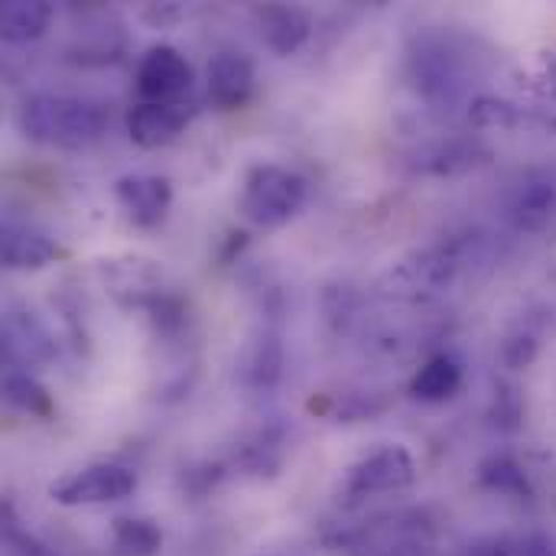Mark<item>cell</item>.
<instances>
[{
    "instance_id": "6",
    "label": "cell",
    "mask_w": 556,
    "mask_h": 556,
    "mask_svg": "<svg viewBox=\"0 0 556 556\" xmlns=\"http://www.w3.org/2000/svg\"><path fill=\"white\" fill-rule=\"evenodd\" d=\"M410 78L417 91L433 104H456L466 91L463 62L440 39H424L410 52Z\"/></svg>"
},
{
    "instance_id": "7",
    "label": "cell",
    "mask_w": 556,
    "mask_h": 556,
    "mask_svg": "<svg viewBox=\"0 0 556 556\" xmlns=\"http://www.w3.org/2000/svg\"><path fill=\"white\" fill-rule=\"evenodd\" d=\"M137 91L153 104H179L192 91V65L173 46H150L137 65Z\"/></svg>"
},
{
    "instance_id": "3",
    "label": "cell",
    "mask_w": 556,
    "mask_h": 556,
    "mask_svg": "<svg viewBox=\"0 0 556 556\" xmlns=\"http://www.w3.org/2000/svg\"><path fill=\"white\" fill-rule=\"evenodd\" d=\"M306 205V179L293 169L264 163L254 166L244 179L241 212L261 228H280L300 215Z\"/></svg>"
},
{
    "instance_id": "17",
    "label": "cell",
    "mask_w": 556,
    "mask_h": 556,
    "mask_svg": "<svg viewBox=\"0 0 556 556\" xmlns=\"http://www.w3.org/2000/svg\"><path fill=\"white\" fill-rule=\"evenodd\" d=\"M283 371V345L277 339V332H261L257 339H251V345L244 349L241 362H238V375L248 388H274L280 381Z\"/></svg>"
},
{
    "instance_id": "22",
    "label": "cell",
    "mask_w": 556,
    "mask_h": 556,
    "mask_svg": "<svg viewBox=\"0 0 556 556\" xmlns=\"http://www.w3.org/2000/svg\"><path fill=\"white\" fill-rule=\"evenodd\" d=\"M3 397L10 407H16L20 414H29V417H49L52 414V397L49 391L26 371L20 368H10L3 375Z\"/></svg>"
},
{
    "instance_id": "12",
    "label": "cell",
    "mask_w": 556,
    "mask_h": 556,
    "mask_svg": "<svg viewBox=\"0 0 556 556\" xmlns=\"http://www.w3.org/2000/svg\"><path fill=\"white\" fill-rule=\"evenodd\" d=\"M189 124V111L182 104H153V101H140L137 108H130L127 114V134L137 147L156 150V147H169L173 140H179V134Z\"/></svg>"
},
{
    "instance_id": "1",
    "label": "cell",
    "mask_w": 556,
    "mask_h": 556,
    "mask_svg": "<svg viewBox=\"0 0 556 556\" xmlns=\"http://www.w3.org/2000/svg\"><path fill=\"white\" fill-rule=\"evenodd\" d=\"M476 261H489V241L482 235H463L391 267L381 290L394 300H427L443 293Z\"/></svg>"
},
{
    "instance_id": "15",
    "label": "cell",
    "mask_w": 556,
    "mask_h": 556,
    "mask_svg": "<svg viewBox=\"0 0 556 556\" xmlns=\"http://www.w3.org/2000/svg\"><path fill=\"white\" fill-rule=\"evenodd\" d=\"M0 254H3V267L10 270H39L59 257V248L36 228H26L20 222H3Z\"/></svg>"
},
{
    "instance_id": "18",
    "label": "cell",
    "mask_w": 556,
    "mask_h": 556,
    "mask_svg": "<svg viewBox=\"0 0 556 556\" xmlns=\"http://www.w3.org/2000/svg\"><path fill=\"white\" fill-rule=\"evenodd\" d=\"M463 388V365L453 355H433L410 381V394L424 404H443Z\"/></svg>"
},
{
    "instance_id": "23",
    "label": "cell",
    "mask_w": 556,
    "mask_h": 556,
    "mask_svg": "<svg viewBox=\"0 0 556 556\" xmlns=\"http://www.w3.org/2000/svg\"><path fill=\"white\" fill-rule=\"evenodd\" d=\"M485 556H556V544L544 534H528L521 541H498Z\"/></svg>"
},
{
    "instance_id": "25",
    "label": "cell",
    "mask_w": 556,
    "mask_h": 556,
    "mask_svg": "<svg viewBox=\"0 0 556 556\" xmlns=\"http://www.w3.org/2000/svg\"><path fill=\"white\" fill-rule=\"evenodd\" d=\"M521 420V401H518V391L511 388H502V394L495 397V424L505 427V430H515Z\"/></svg>"
},
{
    "instance_id": "5",
    "label": "cell",
    "mask_w": 556,
    "mask_h": 556,
    "mask_svg": "<svg viewBox=\"0 0 556 556\" xmlns=\"http://www.w3.org/2000/svg\"><path fill=\"white\" fill-rule=\"evenodd\" d=\"M137 489V479L130 469L117 463H94L78 472H68L65 479L49 485V498L62 508H88V505H111L124 502Z\"/></svg>"
},
{
    "instance_id": "8",
    "label": "cell",
    "mask_w": 556,
    "mask_h": 556,
    "mask_svg": "<svg viewBox=\"0 0 556 556\" xmlns=\"http://www.w3.org/2000/svg\"><path fill=\"white\" fill-rule=\"evenodd\" d=\"M505 215L515 231H544L556 215V179L547 173H528L515 182L505 202Z\"/></svg>"
},
{
    "instance_id": "10",
    "label": "cell",
    "mask_w": 556,
    "mask_h": 556,
    "mask_svg": "<svg viewBox=\"0 0 556 556\" xmlns=\"http://www.w3.org/2000/svg\"><path fill=\"white\" fill-rule=\"evenodd\" d=\"M3 355L16 368L46 365L55 355V342L49 329L36 319V313L10 306L3 313Z\"/></svg>"
},
{
    "instance_id": "14",
    "label": "cell",
    "mask_w": 556,
    "mask_h": 556,
    "mask_svg": "<svg viewBox=\"0 0 556 556\" xmlns=\"http://www.w3.org/2000/svg\"><path fill=\"white\" fill-rule=\"evenodd\" d=\"M254 23H257V33L264 39V46L274 49L277 55L296 52L309 39V29H313L309 16L300 7H290V3H264V7H257Z\"/></svg>"
},
{
    "instance_id": "21",
    "label": "cell",
    "mask_w": 556,
    "mask_h": 556,
    "mask_svg": "<svg viewBox=\"0 0 556 556\" xmlns=\"http://www.w3.org/2000/svg\"><path fill=\"white\" fill-rule=\"evenodd\" d=\"M163 531L147 518H117L111 528V556H160Z\"/></svg>"
},
{
    "instance_id": "26",
    "label": "cell",
    "mask_w": 556,
    "mask_h": 556,
    "mask_svg": "<svg viewBox=\"0 0 556 556\" xmlns=\"http://www.w3.org/2000/svg\"><path fill=\"white\" fill-rule=\"evenodd\" d=\"M3 544H7V556H52L39 541L26 538L20 528H13L7 521V534H3Z\"/></svg>"
},
{
    "instance_id": "11",
    "label": "cell",
    "mask_w": 556,
    "mask_h": 556,
    "mask_svg": "<svg viewBox=\"0 0 556 556\" xmlns=\"http://www.w3.org/2000/svg\"><path fill=\"white\" fill-rule=\"evenodd\" d=\"M104 280H108V293L121 303V306H153L163 293H160V270L143 261V257H124V261H108L104 264Z\"/></svg>"
},
{
    "instance_id": "28",
    "label": "cell",
    "mask_w": 556,
    "mask_h": 556,
    "mask_svg": "<svg viewBox=\"0 0 556 556\" xmlns=\"http://www.w3.org/2000/svg\"><path fill=\"white\" fill-rule=\"evenodd\" d=\"M270 556H283V554H270Z\"/></svg>"
},
{
    "instance_id": "2",
    "label": "cell",
    "mask_w": 556,
    "mask_h": 556,
    "mask_svg": "<svg viewBox=\"0 0 556 556\" xmlns=\"http://www.w3.org/2000/svg\"><path fill=\"white\" fill-rule=\"evenodd\" d=\"M16 124L33 143H46L59 150H81L104 134L108 117L94 101H85V98L33 94L20 104Z\"/></svg>"
},
{
    "instance_id": "20",
    "label": "cell",
    "mask_w": 556,
    "mask_h": 556,
    "mask_svg": "<svg viewBox=\"0 0 556 556\" xmlns=\"http://www.w3.org/2000/svg\"><path fill=\"white\" fill-rule=\"evenodd\" d=\"M479 485L495 495H508V498H534L528 469L508 453H495L479 466Z\"/></svg>"
},
{
    "instance_id": "4",
    "label": "cell",
    "mask_w": 556,
    "mask_h": 556,
    "mask_svg": "<svg viewBox=\"0 0 556 556\" xmlns=\"http://www.w3.org/2000/svg\"><path fill=\"white\" fill-rule=\"evenodd\" d=\"M414 476H417V466L404 446H397V443L381 446L349 469L339 502L345 508H358L378 495H397L414 485Z\"/></svg>"
},
{
    "instance_id": "24",
    "label": "cell",
    "mask_w": 556,
    "mask_h": 556,
    "mask_svg": "<svg viewBox=\"0 0 556 556\" xmlns=\"http://www.w3.org/2000/svg\"><path fill=\"white\" fill-rule=\"evenodd\" d=\"M534 355H538V339L531 332H518V336H508L502 342V362L515 371L528 368L534 362Z\"/></svg>"
},
{
    "instance_id": "19",
    "label": "cell",
    "mask_w": 556,
    "mask_h": 556,
    "mask_svg": "<svg viewBox=\"0 0 556 556\" xmlns=\"http://www.w3.org/2000/svg\"><path fill=\"white\" fill-rule=\"evenodd\" d=\"M52 7L42 0H7L0 7V36L7 42H33L46 33Z\"/></svg>"
},
{
    "instance_id": "9",
    "label": "cell",
    "mask_w": 556,
    "mask_h": 556,
    "mask_svg": "<svg viewBox=\"0 0 556 556\" xmlns=\"http://www.w3.org/2000/svg\"><path fill=\"white\" fill-rule=\"evenodd\" d=\"M114 195L121 202V208L127 212V218L137 228H156L173 202V189L169 179L163 176H150V173H134V176H121L114 182Z\"/></svg>"
},
{
    "instance_id": "16",
    "label": "cell",
    "mask_w": 556,
    "mask_h": 556,
    "mask_svg": "<svg viewBox=\"0 0 556 556\" xmlns=\"http://www.w3.org/2000/svg\"><path fill=\"white\" fill-rule=\"evenodd\" d=\"M489 163V147L479 140H437L414 156V166L430 176H459Z\"/></svg>"
},
{
    "instance_id": "27",
    "label": "cell",
    "mask_w": 556,
    "mask_h": 556,
    "mask_svg": "<svg viewBox=\"0 0 556 556\" xmlns=\"http://www.w3.org/2000/svg\"><path fill=\"white\" fill-rule=\"evenodd\" d=\"M143 16H147L153 26H166V23H173V20L182 16V7H176V3H153V7L143 10Z\"/></svg>"
},
{
    "instance_id": "13",
    "label": "cell",
    "mask_w": 556,
    "mask_h": 556,
    "mask_svg": "<svg viewBox=\"0 0 556 556\" xmlns=\"http://www.w3.org/2000/svg\"><path fill=\"white\" fill-rule=\"evenodd\" d=\"M254 94V65L238 52H218L208 62V101L222 111L244 108Z\"/></svg>"
}]
</instances>
